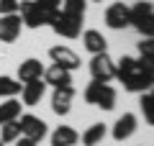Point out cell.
Masks as SVG:
<instances>
[{"instance_id": "cell-19", "label": "cell", "mask_w": 154, "mask_h": 146, "mask_svg": "<svg viewBox=\"0 0 154 146\" xmlns=\"http://www.w3.org/2000/svg\"><path fill=\"white\" fill-rule=\"evenodd\" d=\"M105 126L103 123H93V126H88V131L82 133V146H98L100 141L105 138Z\"/></svg>"}, {"instance_id": "cell-11", "label": "cell", "mask_w": 154, "mask_h": 146, "mask_svg": "<svg viewBox=\"0 0 154 146\" xmlns=\"http://www.w3.org/2000/svg\"><path fill=\"white\" fill-rule=\"evenodd\" d=\"M105 26L113 28V31L126 28L128 26V5H123V3H113V5H108V11H105Z\"/></svg>"}, {"instance_id": "cell-18", "label": "cell", "mask_w": 154, "mask_h": 146, "mask_svg": "<svg viewBox=\"0 0 154 146\" xmlns=\"http://www.w3.org/2000/svg\"><path fill=\"white\" fill-rule=\"evenodd\" d=\"M21 100H16V97H8L5 103L0 105V126L3 123H8V120H16V118H21Z\"/></svg>"}, {"instance_id": "cell-17", "label": "cell", "mask_w": 154, "mask_h": 146, "mask_svg": "<svg viewBox=\"0 0 154 146\" xmlns=\"http://www.w3.org/2000/svg\"><path fill=\"white\" fill-rule=\"evenodd\" d=\"M77 141H80V133L69 126H59L51 133V146H75Z\"/></svg>"}, {"instance_id": "cell-2", "label": "cell", "mask_w": 154, "mask_h": 146, "mask_svg": "<svg viewBox=\"0 0 154 146\" xmlns=\"http://www.w3.org/2000/svg\"><path fill=\"white\" fill-rule=\"evenodd\" d=\"M128 26H134L141 36L154 33V8L149 0H139L128 8Z\"/></svg>"}, {"instance_id": "cell-29", "label": "cell", "mask_w": 154, "mask_h": 146, "mask_svg": "<svg viewBox=\"0 0 154 146\" xmlns=\"http://www.w3.org/2000/svg\"><path fill=\"white\" fill-rule=\"evenodd\" d=\"M0 146H5V144H3V141H0Z\"/></svg>"}, {"instance_id": "cell-6", "label": "cell", "mask_w": 154, "mask_h": 146, "mask_svg": "<svg viewBox=\"0 0 154 146\" xmlns=\"http://www.w3.org/2000/svg\"><path fill=\"white\" fill-rule=\"evenodd\" d=\"M18 126H21V136H26V138H31V141H41L46 136V123L38 115H31V113H26V115H21L18 118Z\"/></svg>"}, {"instance_id": "cell-23", "label": "cell", "mask_w": 154, "mask_h": 146, "mask_svg": "<svg viewBox=\"0 0 154 146\" xmlns=\"http://www.w3.org/2000/svg\"><path fill=\"white\" fill-rule=\"evenodd\" d=\"M62 13L75 18H85V0H62Z\"/></svg>"}, {"instance_id": "cell-27", "label": "cell", "mask_w": 154, "mask_h": 146, "mask_svg": "<svg viewBox=\"0 0 154 146\" xmlns=\"http://www.w3.org/2000/svg\"><path fill=\"white\" fill-rule=\"evenodd\" d=\"M16 146H36V141H31V138H26V136H18L16 141H13Z\"/></svg>"}, {"instance_id": "cell-22", "label": "cell", "mask_w": 154, "mask_h": 146, "mask_svg": "<svg viewBox=\"0 0 154 146\" xmlns=\"http://www.w3.org/2000/svg\"><path fill=\"white\" fill-rule=\"evenodd\" d=\"M18 136H21V126H18V118H16V120H8V123L0 126V141H3V144H13Z\"/></svg>"}, {"instance_id": "cell-24", "label": "cell", "mask_w": 154, "mask_h": 146, "mask_svg": "<svg viewBox=\"0 0 154 146\" xmlns=\"http://www.w3.org/2000/svg\"><path fill=\"white\" fill-rule=\"evenodd\" d=\"M139 105H141V113H144V118H146V123L152 126L154 123V97H152V92H141Z\"/></svg>"}, {"instance_id": "cell-20", "label": "cell", "mask_w": 154, "mask_h": 146, "mask_svg": "<svg viewBox=\"0 0 154 146\" xmlns=\"http://www.w3.org/2000/svg\"><path fill=\"white\" fill-rule=\"evenodd\" d=\"M33 3L44 11L46 26H51V23H54V18H57V13H59V8H62V0H33Z\"/></svg>"}, {"instance_id": "cell-12", "label": "cell", "mask_w": 154, "mask_h": 146, "mask_svg": "<svg viewBox=\"0 0 154 146\" xmlns=\"http://www.w3.org/2000/svg\"><path fill=\"white\" fill-rule=\"evenodd\" d=\"M136 128H139L136 115L134 113H123L121 118L116 120V126H113V138L116 141H126V138H131V136L136 133Z\"/></svg>"}, {"instance_id": "cell-21", "label": "cell", "mask_w": 154, "mask_h": 146, "mask_svg": "<svg viewBox=\"0 0 154 146\" xmlns=\"http://www.w3.org/2000/svg\"><path fill=\"white\" fill-rule=\"evenodd\" d=\"M21 95V82L8 75H0V97H16Z\"/></svg>"}, {"instance_id": "cell-4", "label": "cell", "mask_w": 154, "mask_h": 146, "mask_svg": "<svg viewBox=\"0 0 154 146\" xmlns=\"http://www.w3.org/2000/svg\"><path fill=\"white\" fill-rule=\"evenodd\" d=\"M90 75L95 82H110L116 80V62L108 56V51L103 54H93L90 59Z\"/></svg>"}, {"instance_id": "cell-8", "label": "cell", "mask_w": 154, "mask_h": 146, "mask_svg": "<svg viewBox=\"0 0 154 146\" xmlns=\"http://www.w3.org/2000/svg\"><path fill=\"white\" fill-rule=\"evenodd\" d=\"M49 59L54 62L57 67L67 69V72H75L77 67H80V56H77L69 46H51L49 49Z\"/></svg>"}, {"instance_id": "cell-7", "label": "cell", "mask_w": 154, "mask_h": 146, "mask_svg": "<svg viewBox=\"0 0 154 146\" xmlns=\"http://www.w3.org/2000/svg\"><path fill=\"white\" fill-rule=\"evenodd\" d=\"M18 18L26 28H38V26H46L44 21V11L33 3V0H23L18 3Z\"/></svg>"}, {"instance_id": "cell-1", "label": "cell", "mask_w": 154, "mask_h": 146, "mask_svg": "<svg viewBox=\"0 0 154 146\" xmlns=\"http://www.w3.org/2000/svg\"><path fill=\"white\" fill-rule=\"evenodd\" d=\"M116 77L123 82L128 92H149L154 85V62L121 56L116 62Z\"/></svg>"}, {"instance_id": "cell-15", "label": "cell", "mask_w": 154, "mask_h": 146, "mask_svg": "<svg viewBox=\"0 0 154 146\" xmlns=\"http://www.w3.org/2000/svg\"><path fill=\"white\" fill-rule=\"evenodd\" d=\"M82 46L88 49L90 54H103V51H108V41H105V36L100 31H95V28H90V31L82 33Z\"/></svg>"}, {"instance_id": "cell-3", "label": "cell", "mask_w": 154, "mask_h": 146, "mask_svg": "<svg viewBox=\"0 0 154 146\" xmlns=\"http://www.w3.org/2000/svg\"><path fill=\"white\" fill-rule=\"evenodd\" d=\"M85 100L90 105H95V108H100V110H113L116 108V90L108 82H95L93 80L85 87Z\"/></svg>"}, {"instance_id": "cell-26", "label": "cell", "mask_w": 154, "mask_h": 146, "mask_svg": "<svg viewBox=\"0 0 154 146\" xmlns=\"http://www.w3.org/2000/svg\"><path fill=\"white\" fill-rule=\"evenodd\" d=\"M18 3L21 0H0V16H13V13H18Z\"/></svg>"}, {"instance_id": "cell-25", "label": "cell", "mask_w": 154, "mask_h": 146, "mask_svg": "<svg viewBox=\"0 0 154 146\" xmlns=\"http://www.w3.org/2000/svg\"><path fill=\"white\" fill-rule=\"evenodd\" d=\"M139 59L154 62V41H152V36H144L141 41H139Z\"/></svg>"}, {"instance_id": "cell-13", "label": "cell", "mask_w": 154, "mask_h": 146, "mask_svg": "<svg viewBox=\"0 0 154 146\" xmlns=\"http://www.w3.org/2000/svg\"><path fill=\"white\" fill-rule=\"evenodd\" d=\"M21 18H18V13H13V16H0V41H16L18 36H21Z\"/></svg>"}, {"instance_id": "cell-10", "label": "cell", "mask_w": 154, "mask_h": 146, "mask_svg": "<svg viewBox=\"0 0 154 146\" xmlns=\"http://www.w3.org/2000/svg\"><path fill=\"white\" fill-rule=\"evenodd\" d=\"M72 97H75V87H54L51 92V110L57 115H67L72 108Z\"/></svg>"}, {"instance_id": "cell-9", "label": "cell", "mask_w": 154, "mask_h": 146, "mask_svg": "<svg viewBox=\"0 0 154 146\" xmlns=\"http://www.w3.org/2000/svg\"><path fill=\"white\" fill-rule=\"evenodd\" d=\"M44 92H46V82L44 80L23 82V85H21V103L26 105V108L38 105V103H41V97H44Z\"/></svg>"}, {"instance_id": "cell-14", "label": "cell", "mask_w": 154, "mask_h": 146, "mask_svg": "<svg viewBox=\"0 0 154 146\" xmlns=\"http://www.w3.org/2000/svg\"><path fill=\"white\" fill-rule=\"evenodd\" d=\"M41 80H44L46 85H51V87H69L72 85V72H67V69H62V67L51 64V67H44Z\"/></svg>"}, {"instance_id": "cell-5", "label": "cell", "mask_w": 154, "mask_h": 146, "mask_svg": "<svg viewBox=\"0 0 154 146\" xmlns=\"http://www.w3.org/2000/svg\"><path fill=\"white\" fill-rule=\"evenodd\" d=\"M82 21L85 18H75V16H67V13H57L54 23H51V28H54L57 36L62 38H77L80 33H82Z\"/></svg>"}, {"instance_id": "cell-28", "label": "cell", "mask_w": 154, "mask_h": 146, "mask_svg": "<svg viewBox=\"0 0 154 146\" xmlns=\"http://www.w3.org/2000/svg\"><path fill=\"white\" fill-rule=\"evenodd\" d=\"M93 3H100V0H93Z\"/></svg>"}, {"instance_id": "cell-16", "label": "cell", "mask_w": 154, "mask_h": 146, "mask_svg": "<svg viewBox=\"0 0 154 146\" xmlns=\"http://www.w3.org/2000/svg\"><path fill=\"white\" fill-rule=\"evenodd\" d=\"M44 75V64L38 59H26L18 64V82H31V80H41Z\"/></svg>"}]
</instances>
